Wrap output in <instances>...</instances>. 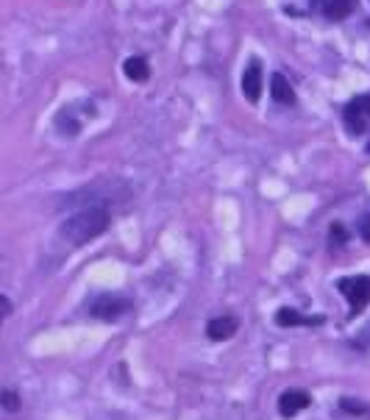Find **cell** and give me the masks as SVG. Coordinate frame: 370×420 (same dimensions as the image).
I'll use <instances>...</instances> for the list:
<instances>
[{
  "label": "cell",
  "instance_id": "13",
  "mask_svg": "<svg viewBox=\"0 0 370 420\" xmlns=\"http://www.w3.org/2000/svg\"><path fill=\"white\" fill-rule=\"evenodd\" d=\"M340 409H342V412L356 414V412H364V409H367V403H362L359 398H342V401H340Z\"/></svg>",
  "mask_w": 370,
  "mask_h": 420
},
{
  "label": "cell",
  "instance_id": "10",
  "mask_svg": "<svg viewBox=\"0 0 370 420\" xmlns=\"http://www.w3.org/2000/svg\"><path fill=\"white\" fill-rule=\"evenodd\" d=\"M356 6V0H323V14L329 20H345Z\"/></svg>",
  "mask_w": 370,
  "mask_h": 420
},
{
  "label": "cell",
  "instance_id": "8",
  "mask_svg": "<svg viewBox=\"0 0 370 420\" xmlns=\"http://www.w3.org/2000/svg\"><path fill=\"white\" fill-rule=\"evenodd\" d=\"M320 323H323L320 315L309 317V315H301L298 309H289V306H281V309L276 312V326H281V328H295V326H320Z\"/></svg>",
  "mask_w": 370,
  "mask_h": 420
},
{
  "label": "cell",
  "instance_id": "1",
  "mask_svg": "<svg viewBox=\"0 0 370 420\" xmlns=\"http://www.w3.org/2000/svg\"><path fill=\"white\" fill-rule=\"evenodd\" d=\"M106 229H109V209L101 203H90V206L79 209L76 215H70L59 226V234L70 245H84V242L101 237Z\"/></svg>",
  "mask_w": 370,
  "mask_h": 420
},
{
  "label": "cell",
  "instance_id": "16",
  "mask_svg": "<svg viewBox=\"0 0 370 420\" xmlns=\"http://www.w3.org/2000/svg\"><path fill=\"white\" fill-rule=\"evenodd\" d=\"M0 304H3V317H12V301L3 295V298H0Z\"/></svg>",
  "mask_w": 370,
  "mask_h": 420
},
{
  "label": "cell",
  "instance_id": "12",
  "mask_svg": "<svg viewBox=\"0 0 370 420\" xmlns=\"http://www.w3.org/2000/svg\"><path fill=\"white\" fill-rule=\"evenodd\" d=\"M0 401H3V409L6 412H17L20 409V398H17L14 390H3V392H0Z\"/></svg>",
  "mask_w": 370,
  "mask_h": 420
},
{
  "label": "cell",
  "instance_id": "3",
  "mask_svg": "<svg viewBox=\"0 0 370 420\" xmlns=\"http://www.w3.org/2000/svg\"><path fill=\"white\" fill-rule=\"evenodd\" d=\"M125 312H131V301L123 295H98L90 304V315L98 320H117Z\"/></svg>",
  "mask_w": 370,
  "mask_h": 420
},
{
  "label": "cell",
  "instance_id": "2",
  "mask_svg": "<svg viewBox=\"0 0 370 420\" xmlns=\"http://www.w3.org/2000/svg\"><path fill=\"white\" fill-rule=\"evenodd\" d=\"M337 290L348 301L351 315H359L370 304V275H345L337 282Z\"/></svg>",
  "mask_w": 370,
  "mask_h": 420
},
{
  "label": "cell",
  "instance_id": "9",
  "mask_svg": "<svg viewBox=\"0 0 370 420\" xmlns=\"http://www.w3.org/2000/svg\"><path fill=\"white\" fill-rule=\"evenodd\" d=\"M270 95H273L278 103H292V101H295L292 84H289L281 73H273V76H270Z\"/></svg>",
  "mask_w": 370,
  "mask_h": 420
},
{
  "label": "cell",
  "instance_id": "7",
  "mask_svg": "<svg viewBox=\"0 0 370 420\" xmlns=\"http://www.w3.org/2000/svg\"><path fill=\"white\" fill-rule=\"evenodd\" d=\"M243 95L248 103H256L259 95H262V67L259 61H251L243 73Z\"/></svg>",
  "mask_w": 370,
  "mask_h": 420
},
{
  "label": "cell",
  "instance_id": "4",
  "mask_svg": "<svg viewBox=\"0 0 370 420\" xmlns=\"http://www.w3.org/2000/svg\"><path fill=\"white\" fill-rule=\"evenodd\" d=\"M370 120V95H359L345 106V125L351 134H362Z\"/></svg>",
  "mask_w": 370,
  "mask_h": 420
},
{
  "label": "cell",
  "instance_id": "5",
  "mask_svg": "<svg viewBox=\"0 0 370 420\" xmlns=\"http://www.w3.org/2000/svg\"><path fill=\"white\" fill-rule=\"evenodd\" d=\"M309 406H312V395L307 390H284L278 395V414L281 417H295Z\"/></svg>",
  "mask_w": 370,
  "mask_h": 420
},
{
  "label": "cell",
  "instance_id": "15",
  "mask_svg": "<svg viewBox=\"0 0 370 420\" xmlns=\"http://www.w3.org/2000/svg\"><path fill=\"white\" fill-rule=\"evenodd\" d=\"M359 237H362V240H370V215L359 223Z\"/></svg>",
  "mask_w": 370,
  "mask_h": 420
},
{
  "label": "cell",
  "instance_id": "6",
  "mask_svg": "<svg viewBox=\"0 0 370 420\" xmlns=\"http://www.w3.org/2000/svg\"><path fill=\"white\" fill-rule=\"evenodd\" d=\"M237 328H240V320H237L234 315H220V317H212V320L206 323V334H209V339H214V342L232 339V337L237 334Z\"/></svg>",
  "mask_w": 370,
  "mask_h": 420
},
{
  "label": "cell",
  "instance_id": "14",
  "mask_svg": "<svg viewBox=\"0 0 370 420\" xmlns=\"http://www.w3.org/2000/svg\"><path fill=\"white\" fill-rule=\"evenodd\" d=\"M345 240H348V231H345L340 223H334V226H331V242H334V245H345Z\"/></svg>",
  "mask_w": 370,
  "mask_h": 420
},
{
  "label": "cell",
  "instance_id": "11",
  "mask_svg": "<svg viewBox=\"0 0 370 420\" xmlns=\"http://www.w3.org/2000/svg\"><path fill=\"white\" fill-rule=\"evenodd\" d=\"M125 76H128L134 84H142V81L151 78V67H147V61H145V59L131 56V59L125 61Z\"/></svg>",
  "mask_w": 370,
  "mask_h": 420
}]
</instances>
